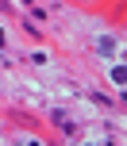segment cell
<instances>
[{"label":"cell","instance_id":"1","mask_svg":"<svg viewBox=\"0 0 127 146\" xmlns=\"http://www.w3.org/2000/svg\"><path fill=\"white\" fill-rule=\"evenodd\" d=\"M100 54H116V42H112V38H100Z\"/></svg>","mask_w":127,"mask_h":146}]
</instances>
